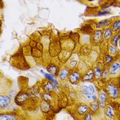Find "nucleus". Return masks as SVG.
Returning a JSON list of instances; mask_svg holds the SVG:
<instances>
[{
    "instance_id": "obj_4",
    "label": "nucleus",
    "mask_w": 120,
    "mask_h": 120,
    "mask_svg": "<svg viewBox=\"0 0 120 120\" xmlns=\"http://www.w3.org/2000/svg\"><path fill=\"white\" fill-rule=\"evenodd\" d=\"M79 74L78 72H74L70 76V81L72 83H75L79 80Z\"/></svg>"
},
{
    "instance_id": "obj_3",
    "label": "nucleus",
    "mask_w": 120,
    "mask_h": 120,
    "mask_svg": "<svg viewBox=\"0 0 120 120\" xmlns=\"http://www.w3.org/2000/svg\"><path fill=\"white\" fill-rule=\"evenodd\" d=\"M83 92L88 96L93 95L94 93V89L93 86H85L83 88Z\"/></svg>"
},
{
    "instance_id": "obj_6",
    "label": "nucleus",
    "mask_w": 120,
    "mask_h": 120,
    "mask_svg": "<svg viewBox=\"0 0 120 120\" xmlns=\"http://www.w3.org/2000/svg\"><path fill=\"white\" fill-rule=\"evenodd\" d=\"M88 110V108L85 105H81L78 108V113L81 115H83L85 114V112Z\"/></svg>"
},
{
    "instance_id": "obj_13",
    "label": "nucleus",
    "mask_w": 120,
    "mask_h": 120,
    "mask_svg": "<svg viewBox=\"0 0 120 120\" xmlns=\"http://www.w3.org/2000/svg\"><path fill=\"white\" fill-rule=\"evenodd\" d=\"M93 76H94V73L93 71H90L87 74L83 76V80H90L91 79H93Z\"/></svg>"
},
{
    "instance_id": "obj_5",
    "label": "nucleus",
    "mask_w": 120,
    "mask_h": 120,
    "mask_svg": "<svg viewBox=\"0 0 120 120\" xmlns=\"http://www.w3.org/2000/svg\"><path fill=\"white\" fill-rule=\"evenodd\" d=\"M120 70V63H118V62H116V63H115L112 66V67H111L110 69V72L111 74H116L117 71H119Z\"/></svg>"
},
{
    "instance_id": "obj_20",
    "label": "nucleus",
    "mask_w": 120,
    "mask_h": 120,
    "mask_svg": "<svg viewBox=\"0 0 120 120\" xmlns=\"http://www.w3.org/2000/svg\"><path fill=\"white\" fill-rule=\"evenodd\" d=\"M110 12V10H103L102 11H100L98 13V15H106Z\"/></svg>"
},
{
    "instance_id": "obj_17",
    "label": "nucleus",
    "mask_w": 120,
    "mask_h": 120,
    "mask_svg": "<svg viewBox=\"0 0 120 120\" xmlns=\"http://www.w3.org/2000/svg\"><path fill=\"white\" fill-rule=\"evenodd\" d=\"M111 35H112V32L111 30L109 28H107L105 31V33H104V38L106 39H109L111 37Z\"/></svg>"
},
{
    "instance_id": "obj_24",
    "label": "nucleus",
    "mask_w": 120,
    "mask_h": 120,
    "mask_svg": "<svg viewBox=\"0 0 120 120\" xmlns=\"http://www.w3.org/2000/svg\"><path fill=\"white\" fill-rule=\"evenodd\" d=\"M119 39V36H116L114 37V38L112 39V43L114 45H116L117 43V40Z\"/></svg>"
},
{
    "instance_id": "obj_21",
    "label": "nucleus",
    "mask_w": 120,
    "mask_h": 120,
    "mask_svg": "<svg viewBox=\"0 0 120 120\" xmlns=\"http://www.w3.org/2000/svg\"><path fill=\"white\" fill-rule=\"evenodd\" d=\"M26 96L25 94H22V95H20L19 97L18 98V99H19V101L20 102H22L23 101H25V99H26Z\"/></svg>"
},
{
    "instance_id": "obj_15",
    "label": "nucleus",
    "mask_w": 120,
    "mask_h": 120,
    "mask_svg": "<svg viewBox=\"0 0 120 120\" xmlns=\"http://www.w3.org/2000/svg\"><path fill=\"white\" fill-rule=\"evenodd\" d=\"M120 29V20L116 21L114 24H113V30L114 31H116Z\"/></svg>"
},
{
    "instance_id": "obj_27",
    "label": "nucleus",
    "mask_w": 120,
    "mask_h": 120,
    "mask_svg": "<svg viewBox=\"0 0 120 120\" xmlns=\"http://www.w3.org/2000/svg\"><path fill=\"white\" fill-rule=\"evenodd\" d=\"M110 52L112 55H115L116 53V49L114 48V47H110Z\"/></svg>"
},
{
    "instance_id": "obj_18",
    "label": "nucleus",
    "mask_w": 120,
    "mask_h": 120,
    "mask_svg": "<svg viewBox=\"0 0 120 120\" xmlns=\"http://www.w3.org/2000/svg\"><path fill=\"white\" fill-rule=\"evenodd\" d=\"M94 75H95V77L99 79L102 76V72H101V70L99 68H95V70H94Z\"/></svg>"
},
{
    "instance_id": "obj_30",
    "label": "nucleus",
    "mask_w": 120,
    "mask_h": 120,
    "mask_svg": "<svg viewBox=\"0 0 120 120\" xmlns=\"http://www.w3.org/2000/svg\"><path fill=\"white\" fill-rule=\"evenodd\" d=\"M119 47H120V40L119 41Z\"/></svg>"
},
{
    "instance_id": "obj_26",
    "label": "nucleus",
    "mask_w": 120,
    "mask_h": 120,
    "mask_svg": "<svg viewBox=\"0 0 120 120\" xmlns=\"http://www.w3.org/2000/svg\"><path fill=\"white\" fill-rule=\"evenodd\" d=\"M76 65H77V61H75V60H73V61L70 62V66L71 68H74Z\"/></svg>"
},
{
    "instance_id": "obj_9",
    "label": "nucleus",
    "mask_w": 120,
    "mask_h": 120,
    "mask_svg": "<svg viewBox=\"0 0 120 120\" xmlns=\"http://www.w3.org/2000/svg\"><path fill=\"white\" fill-rule=\"evenodd\" d=\"M113 116H114L113 108L110 106H108L107 108V110H106V116L109 118H112Z\"/></svg>"
},
{
    "instance_id": "obj_16",
    "label": "nucleus",
    "mask_w": 120,
    "mask_h": 120,
    "mask_svg": "<svg viewBox=\"0 0 120 120\" xmlns=\"http://www.w3.org/2000/svg\"><path fill=\"white\" fill-rule=\"evenodd\" d=\"M47 70H48L49 72L52 73V74H56V71H57V68H56V67L55 66H53V65L49 66Z\"/></svg>"
},
{
    "instance_id": "obj_7",
    "label": "nucleus",
    "mask_w": 120,
    "mask_h": 120,
    "mask_svg": "<svg viewBox=\"0 0 120 120\" xmlns=\"http://www.w3.org/2000/svg\"><path fill=\"white\" fill-rule=\"evenodd\" d=\"M110 22L111 21L109 20H102L100 22L98 23L97 24V28H102V27L108 25Z\"/></svg>"
},
{
    "instance_id": "obj_22",
    "label": "nucleus",
    "mask_w": 120,
    "mask_h": 120,
    "mask_svg": "<svg viewBox=\"0 0 120 120\" xmlns=\"http://www.w3.org/2000/svg\"><path fill=\"white\" fill-rule=\"evenodd\" d=\"M44 75H45V76L46 78H47V79H49V80H51V81H55V80L54 79V78H53V77H52V75L51 74H44Z\"/></svg>"
},
{
    "instance_id": "obj_29",
    "label": "nucleus",
    "mask_w": 120,
    "mask_h": 120,
    "mask_svg": "<svg viewBox=\"0 0 120 120\" xmlns=\"http://www.w3.org/2000/svg\"><path fill=\"white\" fill-rule=\"evenodd\" d=\"M85 120H91V114L90 113H88L87 114V116H85Z\"/></svg>"
},
{
    "instance_id": "obj_19",
    "label": "nucleus",
    "mask_w": 120,
    "mask_h": 120,
    "mask_svg": "<svg viewBox=\"0 0 120 120\" xmlns=\"http://www.w3.org/2000/svg\"><path fill=\"white\" fill-rule=\"evenodd\" d=\"M98 108V104L97 103H94V104H92L91 105V109L93 112H95L97 110Z\"/></svg>"
},
{
    "instance_id": "obj_12",
    "label": "nucleus",
    "mask_w": 120,
    "mask_h": 120,
    "mask_svg": "<svg viewBox=\"0 0 120 120\" xmlns=\"http://www.w3.org/2000/svg\"><path fill=\"white\" fill-rule=\"evenodd\" d=\"M1 120H16V117L12 115H1Z\"/></svg>"
},
{
    "instance_id": "obj_11",
    "label": "nucleus",
    "mask_w": 120,
    "mask_h": 120,
    "mask_svg": "<svg viewBox=\"0 0 120 120\" xmlns=\"http://www.w3.org/2000/svg\"><path fill=\"white\" fill-rule=\"evenodd\" d=\"M41 109H42V110L43 112H48L49 110H50V106H49V105L47 103H46V102H44V103H43L41 105Z\"/></svg>"
},
{
    "instance_id": "obj_8",
    "label": "nucleus",
    "mask_w": 120,
    "mask_h": 120,
    "mask_svg": "<svg viewBox=\"0 0 120 120\" xmlns=\"http://www.w3.org/2000/svg\"><path fill=\"white\" fill-rule=\"evenodd\" d=\"M100 102H101V106L102 108H104V104H105V102H106V94L104 93H102L101 94H100Z\"/></svg>"
},
{
    "instance_id": "obj_25",
    "label": "nucleus",
    "mask_w": 120,
    "mask_h": 120,
    "mask_svg": "<svg viewBox=\"0 0 120 120\" xmlns=\"http://www.w3.org/2000/svg\"><path fill=\"white\" fill-rule=\"evenodd\" d=\"M112 59H113V57H112L111 56L107 55L106 56V64L110 63V62L112 60Z\"/></svg>"
},
{
    "instance_id": "obj_1",
    "label": "nucleus",
    "mask_w": 120,
    "mask_h": 120,
    "mask_svg": "<svg viewBox=\"0 0 120 120\" xmlns=\"http://www.w3.org/2000/svg\"><path fill=\"white\" fill-rule=\"evenodd\" d=\"M108 91L111 95V97L113 98H116L118 95V91L116 88L114 87L112 85H108Z\"/></svg>"
},
{
    "instance_id": "obj_14",
    "label": "nucleus",
    "mask_w": 120,
    "mask_h": 120,
    "mask_svg": "<svg viewBox=\"0 0 120 120\" xmlns=\"http://www.w3.org/2000/svg\"><path fill=\"white\" fill-rule=\"evenodd\" d=\"M102 38V32L98 30V31H97V32L95 33L94 36V40H100Z\"/></svg>"
},
{
    "instance_id": "obj_10",
    "label": "nucleus",
    "mask_w": 120,
    "mask_h": 120,
    "mask_svg": "<svg viewBox=\"0 0 120 120\" xmlns=\"http://www.w3.org/2000/svg\"><path fill=\"white\" fill-rule=\"evenodd\" d=\"M68 75V70L66 69H64L62 70L60 73V78H61L62 79H65L66 78H67Z\"/></svg>"
},
{
    "instance_id": "obj_28",
    "label": "nucleus",
    "mask_w": 120,
    "mask_h": 120,
    "mask_svg": "<svg viewBox=\"0 0 120 120\" xmlns=\"http://www.w3.org/2000/svg\"><path fill=\"white\" fill-rule=\"evenodd\" d=\"M50 96H49V94H48L47 93H45V94H44V99L45 100V101H49L50 100Z\"/></svg>"
},
{
    "instance_id": "obj_2",
    "label": "nucleus",
    "mask_w": 120,
    "mask_h": 120,
    "mask_svg": "<svg viewBox=\"0 0 120 120\" xmlns=\"http://www.w3.org/2000/svg\"><path fill=\"white\" fill-rule=\"evenodd\" d=\"M10 103V98L7 97L1 96L0 99V106L1 108H6Z\"/></svg>"
},
{
    "instance_id": "obj_23",
    "label": "nucleus",
    "mask_w": 120,
    "mask_h": 120,
    "mask_svg": "<svg viewBox=\"0 0 120 120\" xmlns=\"http://www.w3.org/2000/svg\"><path fill=\"white\" fill-rule=\"evenodd\" d=\"M52 88V85L51 83H47V85H45V89L47 90V91H50L51 90V89Z\"/></svg>"
}]
</instances>
